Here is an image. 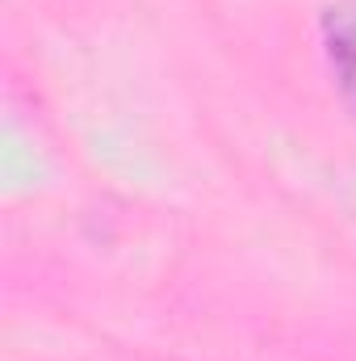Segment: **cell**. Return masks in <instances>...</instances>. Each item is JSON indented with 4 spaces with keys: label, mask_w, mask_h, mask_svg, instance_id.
I'll return each mask as SVG.
<instances>
[{
    "label": "cell",
    "mask_w": 356,
    "mask_h": 361,
    "mask_svg": "<svg viewBox=\"0 0 356 361\" xmlns=\"http://www.w3.org/2000/svg\"><path fill=\"white\" fill-rule=\"evenodd\" d=\"M323 42H327V59L340 76V89L356 105V0H340L327 8Z\"/></svg>",
    "instance_id": "cell-1"
}]
</instances>
